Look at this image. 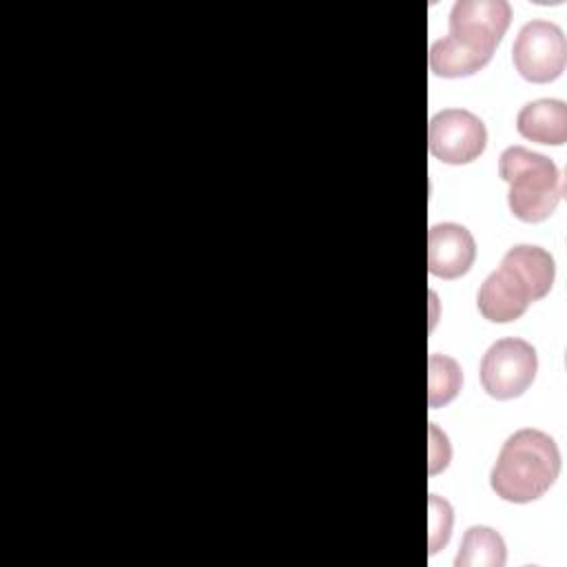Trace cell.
<instances>
[{
  "label": "cell",
  "mask_w": 567,
  "mask_h": 567,
  "mask_svg": "<svg viewBox=\"0 0 567 567\" xmlns=\"http://www.w3.org/2000/svg\"><path fill=\"white\" fill-rule=\"evenodd\" d=\"M452 507L447 501L430 494V554H436L450 538Z\"/></svg>",
  "instance_id": "cell-12"
},
{
  "label": "cell",
  "mask_w": 567,
  "mask_h": 567,
  "mask_svg": "<svg viewBox=\"0 0 567 567\" xmlns=\"http://www.w3.org/2000/svg\"><path fill=\"white\" fill-rule=\"evenodd\" d=\"M516 131L532 142L560 146L567 142V104L554 97L527 102L516 115Z\"/></svg>",
  "instance_id": "cell-9"
},
{
  "label": "cell",
  "mask_w": 567,
  "mask_h": 567,
  "mask_svg": "<svg viewBox=\"0 0 567 567\" xmlns=\"http://www.w3.org/2000/svg\"><path fill=\"white\" fill-rule=\"evenodd\" d=\"M536 348L518 337L494 341L481 359L478 377L483 390L498 401L520 396L536 379Z\"/></svg>",
  "instance_id": "cell-5"
},
{
  "label": "cell",
  "mask_w": 567,
  "mask_h": 567,
  "mask_svg": "<svg viewBox=\"0 0 567 567\" xmlns=\"http://www.w3.org/2000/svg\"><path fill=\"white\" fill-rule=\"evenodd\" d=\"M507 558L505 540L498 532L485 525H474L465 532L458 554L454 558L456 567H503Z\"/></svg>",
  "instance_id": "cell-10"
},
{
  "label": "cell",
  "mask_w": 567,
  "mask_h": 567,
  "mask_svg": "<svg viewBox=\"0 0 567 567\" xmlns=\"http://www.w3.org/2000/svg\"><path fill=\"white\" fill-rule=\"evenodd\" d=\"M556 277L554 257L529 244L512 246L501 266L485 277L478 288V312L492 323H509L525 315L529 303L543 299Z\"/></svg>",
  "instance_id": "cell-2"
},
{
  "label": "cell",
  "mask_w": 567,
  "mask_h": 567,
  "mask_svg": "<svg viewBox=\"0 0 567 567\" xmlns=\"http://www.w3.org/2000/svg\"><path fill=\"white\" fill-rule=\"evenodd\" d=\"M498 175L509 184L507 206L512 215L527 224L545 221L565 193L558 166L547 155L525 146H507L501 153Z\"/></svg>",
  "instance_id": "cell-4"
},
{
  "label": "cell",
  "mask_w": 567,
  "mask_h": 567,
  "mask_svg": "<svg viewBox=\"0 0 567 567\" xmlns=\"http://www.w3.org/2000/svg\"><path fill=\"white\" fill-rule=\"evenodd\" d=\"M430 153L443 164H470L487 146V128L467 109H443L430 117Z\"/></svg>",
  "instance_id": "cell-7"
},
{
  "label": "cell",
  "mask_w": 567,
  "mask_h": 567,
  "mask_svg": "<svg viewBox=\"0 0 567 567\" xmlns=\"http://www.w3.org/2000/svg\"><path fill=\"white\" fill-rule=\"evenodd\" d=\"M476 259L472 233L454 221L434 224L427 230V270L439 279L463 277Z\"/></svg>",
  "instance_id": "cell-8"
},
{
  "label": "cell",
  "mask_w": 567,
  "mask_h": 567,
  "mask_svg": "<svg viewBox=\"0 0 567 567\" xmlns=\"http://www.w3.org/2000/svg\"><path fill=\"white\" fill-rule=\"evenodd\" d=\"M560 452L556 441L536 427L507 436L489 472V487L507 503H532L558 478Z\"/></svg>",
  "instance_id": "cell-3"
},
{
  "label": "cell",
  "mask_w": 567,
  "mask_h": 567,
  "mask_svg": "<svg viewBox=\"0 0 567 567\" xmlns=\"http://www.w3.org/2000/svg\"><path fill=\"white\" fill-rule=\"evenodd\" d=\"M463 383L461 365L447 354L432 352L427 359V405L441 408L450 403Z\"/></svg>",
  "instance_id": "cell-11"
},
{
  "label": "cell",
  "mask_w": 567,
  "mask_h": 567,
  "mask_svg": "<svg viewBox=\"0 0 567 567\" xmlns=\"http://www.w3.org/2000/svg\"><path fill=\"white\" fill-rule=\"evenodd\" d=\"M567 60L563 29L549 20H529L520 27L512 44L514 69L534 84L554 82Z\"/></svg>",
  "instance_id": "cell-6"
},
{
  "label": "cell",
  "mask_w": 567,
  "mask_h": 567,
  "mask_svg": "<svg viewBox=\"0 0 567 567\" xmlns=\"http://www.w3.org/2000/svg\"><path fill=\"white\" fill-rule=\"evenodd\" d=\"M447 463H450L447 436L434 423H430V474L445 470Z\"/></svg>",
  "instance_id": "cell-13"
},
{
  "label": "cell",
  "mask_w": 567,
  "mask_h": 567,
  "mask_svg": "<svg viewBox=\"0 0 567 567\" xmlns=\"http://www.w3.org/2000/svg\"><path fill=\"white\" fill-rule=\"evenodd\" d=\"M512 20L505 0H456L450 33L430 44V71L439 78H465L481 71L494 55Z\"/></svg>",
  "instance_id": "cell-1"
}]
</instances>
